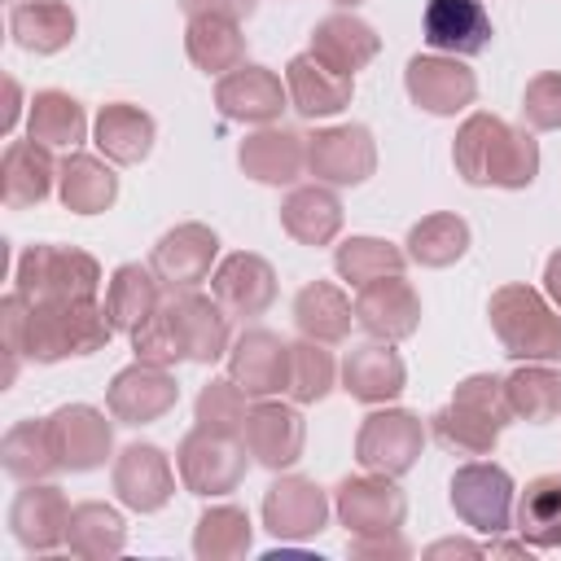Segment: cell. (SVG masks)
<instances>
[{"mask_svg":"<svg viewBox=\"0 0 561 561\" xmlns=\"http://www.w3.org/2000/svg\"><path fill=\"white\" fill-rule=\"evenodd\" d=\"M491 333L500 337L504 355L517 364H557L561 359V316L535 285H500L486 302Z\"/></svg>","mask_w":561,"mask_h":561,"instance_id":"obj_1","label":"cell"},{"mask_svg":"<svg viewBox=\"0 0 561 561\" xmlns=\"http://www.w3.org/2000/svg\"><path fill=\"white\" fill-rule=\"evenodd\" d=\"M114 320L105 302H31L26 320V359L31 364H61L70 355H96L114 337Z\"/></svg>","mask_w":561,"mask_h":561,"instance_id":"obj_2","label":"cell"},{"mask_svg":"<svg viewBox=\"0 0 561 561\" xmlns=\"http://www.w3.org/2000/svg\"><path fill=\"white\" fill-rule=\"evenodd\" d=\"M13 289L26 302H83L101 294V263L75 245H26L18 254Z\"/></svg>","mask_w":561,"mask_h":561,"instance_id":"obj_3","label":"cell"},{"mask_svg":"<svg viewBox=\"0 0 561 561\" xmlns=\"http://www.w3.org/2000/svg\"><path fill=\"white\" fill-rule=\"evenodd\" d=\"M451 508L456 517L478 530V535H504L513 530V513H517V486L513 473L495 460H469L451 473Z\"/></svg>","mask_w":561,"mask_h":561,"instance_id":"obj_4","label":"cell"},{"mask_svg":"<svg viewBox=\"0 0 561 561\" xmlns=\"http://www.w3.org/2000/svg\"><path fill=\"white\" fill-rule=\"evenodd\" d=\"M245 443H237L232 434H210V430H188L175 447V469H180V482L188 495H202V500H219V495H232L250 469L245 460Z\"/></svg>","mask_w":561,"mask_h":561,"instance_id":"obj_5","label":"cell"},{"mask_svg":"<svg viewBox=\"0 0 561 561\" xmlns=\"http://www.w3.org/2000/svg\"><path fill=\"white\" fill-rule=\"evenodd\" d=\"M425 451V421L408 408H377L359 421L355 434V460L368 473L403 478Z\"/></svg>","mask_w":561,"mask_h":561,"instance_id":"obj_6","label":"cell"},{"mask_svg":"<svg viewBox=\"0 0 561 561\" xmlns=\"http://www.w3.org/2000/svg\"><path fill=\"white\" fill-rule=\"evenodd\" d=\"M307 171L329 188H355L377 171V140L364 123L320 127L307 136Z\"/></svg>","mask_w":561,"mask_h":561,"instance_id":"obj_7","label":"cell"},{"mask_svg":"<svg viewBox=\"0 0 561 561\" xmlns=\"http://www.w3.org/2000/svg\"><path fill=\"white\" fill-rule=\"evenodd\" d=\"M403 88L412 96L416 110L434 114V118H451L465 105H473L478 96V75L465 66V57H447V53H416L403 66Z\"/></svg>","mask_w":561,"mask_h":561,"instance_id":"obj_8","label":"cell"},{"mask_svg":"<svg viewBox=\"0 0 561 561\" xmlns=\"http://www.w3.org/2000/svg\"><path fill=\"white\" fill-rule=\"evenodd\" d=\"M215 259H219V237H215V228L193 224V219L167 228V232L153 241V250H149V267H153V276L162 280L167 294H184V289H197L202 280H210Z\"/></svg>","mask_w":561,"mask_h":561,"instance_id":"obj_9","label":"cell"},{"mask_svg":"<svg viewBox=\"0 0 561 561\" xmlns=\"http://www.w3.org/2000/svg\"><path fill=\"white\" fill-rule=\"evenodd\" d=\"M48 438L61 473H92L114 451V425L92 403H61L48 416Z\"/></svg>","mask_w":561,"mask_h":561,"instance_id":"obj_10","label":"cell"},{"mask_svg":"<svg viewBox=\"0 0 561 561\" xmlns=\"http://www.w3.org/2000/svg\"><path fill=\"white\" fill-rule=\"evenodd\" d=\"M241 443H245L254 465L280 473V469L302 460L307 421H302V412L294 403H280L276 394L272 399H254L250 412H245V425H241Z\"/></svg>","mask_w":561,"mask_h":561,"instance_id":"obj_11","label":"cell"},{"mask_svg":"<svg viewBox=\"0 0 561 561\" xmlns=\"http://www.w3.org/2000/svg\"><path fill=\"white\" fill-rule=\"evenodd\" d=\"M263 526L280 543L316 539L329 526V495H324V486L311 482V478H298V473H280L263 491Z\"/></svg>","mask_w":561,"mask_h":561,"instance_id":"obj_12","label":"cell"},{"mask_svg":"<svg viewBox=\"0 0 561 561\" xmlns=\"http://www.w3.org/2000/svg\"><path fill=\"white\" fill-rule=\"evenodd\" d=\"M333 508L337 522L346 526V535H373V530H403L408 517V495L394 486V478L386 473H359V478H342L333 491Z\"/></svg>","mask_w":561,"mask_h":561,"instance_id":"obj_13","label":"cell"},{"mask_svg":"<svg viewBox=\"0 0 561 561\" xmlns=\"http://www.w3.org/2000/svg\"><path fill=\"white\" fill-rule=\"evenodd\" d=\"M180 403V386L167 368L158 364H127L114 373L110 390H105V408L118 425H149V421H162L171 408Z\"/></svg>","mask_w":561,"mask_h":561,"instance_id":"obj_14","label":"cell"},{"mask_svg":"<svg viewBox=\"0 0 561 561\" xmlns=\"http://www.w3.org/2000/svg\"><path fill=\"white\" fill-rule=\"evenodd\" d=\"M114 495L131 513H158L175 495V469L162 447L153 443H127L114 456Z\"/></svg>","mask_w":561,"mask_h":561,"instance_id":"obj_15","label":"cell"},{"mask_svg":"<svg viewBox=\"0 0 561 561\" xmlns=\"http://www.w3.org/2000/svg\"><path fill=\"white\" fill-rule=\"evenodd\" d=\"M215 105L228 123H250V127H267L280 118V110L289 105V88L280 83L276 70L267 66H237L228 75H219L215 83Z\"/></svg>","mask_w":561,"mask_h":561,"instance_id":"obj_16","label":"cell"},{"mask_svg":"<svg viewBox=\"0 0 561 561\" xmlns=\"http://www.w3.org/2000/svg\"><path fill=\"white\" fill-rule=\"evenodd\" d=\"M228 377L250 394V399H272L285 394L289 381V342L272 329H241L228 346Z\"/></svg>","mask_w":561,"mask_h":561,"instance_id":"obj_17","label":"cell"},{"mask_svg":"<svg viewBox=\"0 0 561 561\" xmlns=\"http://www.w3.org/2000/svg\"><path fill=\"white\" fill-rule=\"evenodd\" d=\"M491 13L482 0H425L421 39L447 57H478L491 44Z\"/></svg>","mask_w":561,"mask_h":561,"instance_id":"obj_18","label":"cell"},{"mask_svg":"<svg viewBox=\"0 0 561 561\" xmlns=\"http://www.w3.org/2000/svg\"><path fill=\"white\" fill-rule=\"evenodd\" d=\"M210 294L219 298V307L237 320H254L276 302V272L263 254L237 250L228 259L215 263L210 272Z\"/></svg>","mask_w":561,"mask_h":561,"instance_id":"obj_19","label":"cell"},{"mask_svg":"<svg viewBox=\"0 0 561 561\" xmlns=\"http://www.w3.org/2000/svg\"><path fill=\"white\" fill-rule=\"evenodd\" d=\"M70 504L61 486L53 482H22V491L9 504V530L26 552H53L66 543Z\"/></svg>","mask_w":561,"mask_h":561,"instance_id":"obj_20","label":"cell"},{"mask_svg":"<svg viewBox=\"0 0 561 561\" xmlns=\"http://www.w3.org/2000/svg\"><path fill=\"white\" fill-rule=\"evenodd\" d=\"M355 324L377 342H403L421 324V298L403 276H381V280L359 289Z\"/></svg>","mask_w":561,"mask_h":561,"instance_id":"obj_21","label":"cell"},{"mask_svg":"<svg viewBox=\"0 0 561 561\" xmlns=\"http://www.w3.org/2000/svg\"><path fill=\"white\" fill-rule=\"evenodd\" d=\"M337 373H342V390L359 403H373V408L399 399L408 386V368H403L394 342H377V337L351 346Z\"/></svg>","mask_w":561,"mask_h":561,"instance_id":"obj_22","label":"cell"},{"mask_svg":"<svg viewBox=\"0 0 561 561\" xmlns=\"http://www.w3.org/2000/svg\"><path fill=\"white\" fill-rule=\"evenodd\" d=\"M237 162H241V171L250 180L272 184V188H285V184H294L307 171V136L267 123V127H259V131H250L241 140Z\"/></svg>","mask_w":561,"mask_h":561,"instance_id":"obj_23","label":"cell"},{"mask_svg":"<svg viewBox=\"0 0 561 561\" xmlns=\"http://www.w3.org/2000/svg\"><path fill=\"white\" fill-rule=\"evenodd\" d=\"M285 88H289V105H294L302 118H311V123L342 114V110L351 105V96H355V79L329 70L316 53L289 57V66H285Z\"/></svg>","mask_w":561,"mask_h":561,"instance_id":"obj_24","label":"cell"},{"mask_svg":"<svg viewBox=\"0 0 561 561\" xmlns=\"http://www.w3.org/2000/svg\"><path fill=\"white\" fill-rule=\"evenodd\" d=\"M57 167L53 162V149L39 145V140H9L4 145V158H0V202L9 210H26V206H39L53 184H57Z\"/></svg>","mask_w":561,"mask_h":561,"instance_id":"obj_25","label":"cell"},{"mask_svg":"<svg viewBox=\"0 0 561 561\" xmlns=\"http://www.w3.org/2000/svg\"><path fill=\"white\" fill-rule=\"evenodd\" d=\"M307 53H316L329 70L355 79V70H364V66L381 53V35H377L364 18L337 9V13H329V18L316 22V31H311V48H307Z\"/></svg>","mask_w":561,"mask_h":561,"instance_id":"obj_26","label":"cell"},{"mask_svg":"<svg viewBox=\"0 0 561 561\" xmlns=\"http://www.w3.org/2000/svg\"><path fill=\"white\" fill-rule=\"evenodd\" d=\"M171 307H175V324H180V337H184V351L193 364H215L228 355V346H232L228 320L232 316L219 307L215 294L184 289V294H171Z\"/></svg>","mask_w":561,"mask_h":561,"instance_id":"obj_27","label":"cell"},{"mask_svg":"<svg viewBox=\"0 0 561 561\" xmlns=\"http://www.w3.org/2000/svg\"><path fill=\"white\" fill-rule=\"evenodd\" d=\"M153 136H158V123L153 114H145L140 105L131 101H110L101 105L96 123H92V140L101 149V158H110L114 167H136L149 158L153 149Z\"/></svg>","mask_w":561,"mask_h":561,"instance_id":"obj_28","label":"cell"},{"mask_svg":"<svg viewBox=\"0 0 561 561\" xmlns=\"http://www.w3.org/2000/svg\"><path fill=\"white\" fill-rule=\"evenodd\" d=\"M57 197L75 215H101L118 197V175L110 171V158L70 149L57 167Z\"/></svg>","mask_w":561,"mask_h":561,"instance_id":"obj_29","label":"cell"},{"mask_svg":"<svg viewBox=\"0 0 561 561\" xmlns=\"http://www.w3.org/2000/svg\"><path fill=\"white\" fill-rule=\"evenodd\" d=\"M79 22L66 0H18L9 9V35L18 48L35 57H53L75 39Z\"/></svg>","mask_w":561,"mask_h":561,"instance_id":"obj_30","label":"cell"},{"mask_svg":"<svg viewBox=\"0 0 561 561\" xmlns=\"http://www.w3.org/2000/svg\"><path fill=\"white\" fill-rule=\"evenodd\" d=\"M280 228L298 241V245H333L342 232V202L329 184H302L280 202Z\"/></svg>","mask_w":561,"mask_h":561,"instance_id":"obj_31","label":"cell"},{"mask_svg":"<svg viewBox=\"0 0 561 561\" xmlns=\"http://www.w3.org/2000/svg\"><path fill=\"white\" fill-rule=\"evenodd\" d=\"M294 324H298L302 337L324 342V346H337V342L351 337L355 302H351L333 280H307V285L294 294Z\"/></svg>","mask_w":561,"mask_h":561,"instance_id":"obj_32","label":"cell"},{"mask_svg":"<svg viewBox=\"0 0 561 561\" xmlns=\"http://www.w3.org/2000/svg\"><path fill=\"white\" fill-rule=\"evenodd\" d=\"M184 53L197 70L206 75H228L245 61V35L241 22L219 18V13H197L184 26Z\"/></svg>","mask_w":561,"mask_h":561,"instance_id":"obj_33","label":"cell"},{"mask_svg":"<svg viewBox=\"0 0 561 561\" xmlns=\"http://www.w3.org/2000/svg\"><path fill=\"white\" fill-rule=\"evenodd\" d=\"M158 302H162V280L153 276V267L145 263H123V267H114V276H110V285H105V311H110V320H114V329L118 333H136L153 311H158Z\"/></svg>","mask_w":561,"mask_h":561,"instance_id":"obj_34","label":"cell"},{"mask_svg":"<svg viewBox=\"0 0 561 561\" xmlns=\"http://www.w3.org/2000/svg\"><path fill=\"white\" fill-rule=\"evenodd\" d=\"M66 548L83 561H110L127 548V526L123 513L114 504L101 500H83L70 508V526H66Z\"/></svg>","mask_w":561,"mask_h":561,"instance_id":"obj_35","label":"cell"},{"mask_svg":"<svg viewBox=\"0 0 561 561\" xmlns=\"http://www.w3.org/2000/svg\"><path fill=\"white\" fill-rule=\"evenodd\" d=\"M26 136L48 145V149H79V140L88 136V114H83V105L70 92L44 88V92L31 96Z\"/></svg>","mask_w":561,"mask_h":561,"instance_id":"obj_36","label":"cell"},{"mask_svg":"<svg viewBox=\"0 0 561 561\" xmlns=\"http://www.w3.org/2000/svg\"><path fill=\"white\" fill-rule=\"evenodd\" d=\"M513 526L530 548H561V473H539L526 482Z\"/></svg>","mask_w":561,"mask_h":561,"instance_id":"obj_37","label":"cell"},{"mask_svg":"<svg viewBox=\"0 0 561 561\" xmlns=\"http://www.w3.org/2000/svg\"><path fill=\"white\" fill-rule=\"evenodd\" d=\"M254 543V526L237 504H210L193 526V557L197 561H237Z\"/></svg>","mask_w":561,"mask_h":561,"instance_id":"obj_38","label":"cell"},{"mask_svg":"<svg viewBox=\"0 0 561 561\" xmlns=\"http://www.w3.org/2000/svg\"><path fill=\"white\" fill-rule=\"evenodd\" d=\"M408 259L421 263V267H451L465 259L469 250V224L451 210H438V215H425L408 228Z\"/></svg>","mask_w":561,"mask_h":561,"instance_id":"obj_39","label":"cell"},{"mask_svg":"<svg viewBox=\"0 0 561 561\" xmlns=\"http://www.w3.org/2000/svg\"><path fill=\"white\" fill-rule=\"evenodd\" d=\"M403 263H408V250H399L386 237H346L333 250V272L342 280H351L355 289H364L381 276H403Z\"/></svg>","mask_w":561,"mask_h":561,"instance_id":"obj_40","label":"cell"},{"mask_svg":"<svg viewBox=\"0 0 561 561\" xmlns=\"http://www.w3.org/2000/svg\"><path fill=\"white\" fill-rule=\"evenodd\" d=\"M430 430H434V438H438L447 451H456V456H491L495 443H500V434H504L491 416H482L478 408L456 403V399H447V403L430 416Z\"/></svg>","mask_w":561,"mask_h":561,"instance_id":"obj_41","label":"cell"},{"mask_svg":"<svg viewBox=\"0 0 561 561\" xmlns=\"http://www.w3.org/2000/svg\"><path fill=\"white\" fill-rule=\"evenodd\" d=\"M0 465L13 482H44L57 469L53 438H48V416L9 425V434L0 438Z\"/></svg>","mask_w":561,"mask_h":561,"instance_id":"obj_42","label":"cell"},{"mask_svg":"<svg viewBox=\"0 0 561 561\" xmlns=\"http://www.w3.org/2000/svg\"><path fill=\"white\" fill-rule=\"evenodd\" d=\"M504 394H508L513 421L548 425L561 412V373H552L548 364H522L517 373L504 377Z\"/></svg>","mask_w":561,"mask_h":561,"instance_id":"obj_43","label":"cell"},{"mask_svg":"<svg viewBox=\"0 0 561 561\" xmlns=\"http://www.w3.org/2000/svg\"><path fill=\"white\" fill-rule=\"evenodd\" d=\"M539 175V140L526 127H500L491 158H486V184L491 188H530Z\"/></svg>","mask_w":561,"mask_h":561,"instance_id":"obj_44","label":"cell"},{"mask_svg":"<svg viewBox=\"0 0 561 561\" xmlns=\"http://www.w3.org/2000/svg\"><path fill=\"white\" fill-rule=\"evenodd\" d=\"M337 377L342 373L333 364V351H324V342H311V337L289 342V381H285V394L298 408L329 399V390L337 386Z\"/></svg>","mask_w":561,"mask_h":561,"instance_id":"obj_45","label":"cell"},{"mask_svg":"<svg viewBox=\"0 0 561 561\" xmlns=\"http://www.w3.org/2000/svg\"><path fill=\"white\" fill-rule=\"evenodd\" d=\"M245 412H250V394L232 381V377H210L202 390H197V403H193V421L210 434H241L245 425Z\"/></svg>","mask_w":561,"mask_h":561,"instance_id":"obj_46","label":"cell"},{"mask_svg":"<svg viewBox=\"0 0 561 561\" xmlns=\"http://www.w3.org/2000/svg\"><path fill=\"white\" fill-rule=\"evenodd\" d=\"M504 127V118L495 114H469L451 140V167L465 184L473 188H486V158H491V145H495V131Z\"/></svg>","mask_w":561,"mask_h":561,"instance_id":"obj_47","label":"cell"},{"mask_svg":"<svg viewBox=\"0 0 561 561\" xmlns=\"http://www.w3.org/2000/svg\"><path fill=\"white\" fill-rule=\"evenodd\" d=\"M131 351L136 359L145 364H158V368H175L180 359H188L184 351V337H180V324H175V307H171V294L158 302V311L131 333Z\"/></svg>","mask_w":561,"mask_h":561,"instance_id":"obj_48","label":"cell"},{"mask_svg":"<svg viewBox=\"0 0 561 561\" xmlns=\"http://www.w3.org/2000/svg\"><path fill=\"white\" fill-rule=\"evenodd\" d=\"M522 118L535 131H561V70H543L522 92Z\"/></svg>","mask_w":561,"mask_h":561,"instance_id":"obj_49","label":"cell"},{"mask_svg":"<svg viewBox=\"0 0 561 561\" xmlns=\"http://www.w3.org/2000/svg\"><path fill=\"white\" fill-rule=\"evenodd\" d=\"M26 320H31V302L13 289L0 298V337H4V386H13L22 359H26Z\"/></svg>","mask_w":561,"mask_h":561,"instance_id":"obj_50","label":"cell"},{"mask_svg":"<svg viewBox=\"0 0 561 561\" xmlns=\"http://www.w3.org/2000/svg\"><path fill=\"white\" fill-rule=\"evenodd\" d=\"M451 399L478 408V412L491 416L500 430L513 425V408H508V394H504V377H495V373H473V377H465V381L451 390Z\"/></svg>","mask_w":561,"mask_h":561,"instance_id":"obj_51","label":"cell"},{"mask_svg":"<svg viewBox=\"0 0 561 561\" xmlns=\"http://www.w3.org/2000/svg\"><path fill=\"white\" fill-rule=\"evenodd\" d=\"M346 552L355 561H408L412 548L399 530H373V535H351L346 539Z\"/></svg>","mask_w":561,"mask_h":561,"instance_id":"obj_52","label":"cell"},{"mask_svg":"<svg viewBox=\"0 0 561 561\" xmlns=\"http://www.w3.org/2000/svg\"><path fill=\"white\" fill-rule=\"evenodd\" d=\"M180 9H184L188 18H197V13H219V18L241 22V18L254 13V0H180Z\"/></svg>","mask_w":561,"mask_h":561,"instance_id":"obj_53","label":"cell"},{"mask_svg":"<svg viewBox=\"0 0 561 561\" xmlns=\"http://www.w3.org/2000/svg\"><path fill=\"white\" fill-rule=\"evenodd\" d=\"M425 557L430 561H438V557H486V548L482 543H469V539H438V543L425 548Z\"/></svg>","mask_w":561,"mask_h":561,"instance_id":"obj_54","label":"cell"},{"mask_svg":"<svg viewBox=\"0 0 561 561\" xmlns=\"http://www.w3.org/2000/svg\"><path fill=\"white\" fill-rule=\"evenodd\" d=\"M543 294L552 307H561V250H552L543 263Z\"/></svg>","mask_w":561,"mask_h":561,"instance_id":"obj_55","label":"cell"},{"mask_svg":"<svg viewBox=\"0 0 561 561\" xmlns=\"http://www.w3.org/2000/svg\"><path fill=\"white\" fill-rule=\"evenodd\" d=\"M486 552H491V557H526V561H530V543H526V539H522V543H508V539L495 535V543H486Z\"/></svg>","mask_w":561,"mask_h":561,"instance_id":"obj_56","label":"cell"},{"mask_svg":"<svg viewBox=\"0 0 561 561\" xmlns=\"http://www.w3.org/2000/svg\"><path fill=\"white\" fill-rule=\"evenodd\" d=\"M4 88H9V110H4V131H13V123H18V110H22V88H18V79H4Z\"/></svg>","mask_w":561,"mask_h":561,"instance_id":"obj_57","label":"cell"},{"mask_svg":"<svg viewBox=\"0 0 561 561\" xmlns=\"http://www.w3.org/2000/svg\"><path fill=\"white\" fill-rule=\"evenodd\" d=\"M333 4H337V9H355L359 0H333Z\"/></svg>","mask_w":561,"mask_h":561,"instance_id":"obj_58","label":"cell"}]
</instances>
